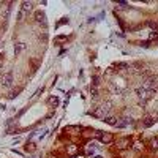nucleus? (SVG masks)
<instances>
[{"mask_svg": "<svg viewBox=\"0 0 158 158\" xmlns=\"http://www.w3.org/2000/svg\"><path fill=\"white\" fill-rule=\"evenodd\" d=\"M11 82H13V78H11V74H10V73H7V74H5L3 78H2V84H3V85H7V87H10Z\"/></svg>", "mask_w": 158, "mask_h": 158, "instance_id": "6", "label": "nucleus"}, {"mask_svg": "<svg viewBox=\"0 0 158 158\" xmlns=\"http://www.w3.org/2000/svg\"><path fill=\"white\" fill-rule=\"evenodd\" d=\"M128 145H130V139H128V138H122V139H119V141H117V147L122 149V150L127 149Z\"/></svg>", "mask_w": 158, "mask_h": 158, "instance_id": "2", "label": "nucleus"}, {"mask_svg": "<svg viewBox=\"0 0 158 158\" xmlns=\"http://www.w3.org/2000/svg\"><path fill=\"white\" fill-rule=\"evenodd\" d=\"M100 141L104 142V144H109V142H112V141H114V138H112V134H111V133H101Z\"/></svg>", "mask_w": 158, "mask_h": 158, "instance_id": "1", "label": "nucleus"}, {"mask_svg": "<svg viewBox=\"0 0 158 158\" xmlns=\"http://www.w3.org/2000/svg\"><path fill=\"white\" fill-rule=\"evenodd\" d=\"M17 17H19V21H24V17H25V13H24V11H19V16H17Z\"/></svg>", "mask_w": 158, "mask_h": 158, "instance_id": "16", "label": "nucleus"}, {"mask_svg": "<svg viewBox=\"0 0 158 158\" xmlns=\"http://www.w3.org/2000/svg\"><path fill=\"white\" fill-rule=\"evenodd\" d=\"M153 123H155V119H153V117H145V119H144V125H145V127H152Z\"/></svg>", "mask_w": 158, "mask_h": 158, "instance_id": "8", "label": "nucleus"}, {"mask_svg": "<svg viewBox=\"0 0 158 158\" xmlns=\"http://www.w3.org/2000/svg\"><path fill=\"white\" fill-rule=\"evenodd\" d=\"M24 49H25V43H22V41L16 43V44H14V55L17 57V55H19V54H21V52L24 51Z\"/></svg>", "mask_w": 158, "mask_h": 158, "instance_id": "3", "label": "nucleus"}, {"mask_svg": "<svg viewBox=\"0 0 158 158\" xmlns=\"http://www.w3.org/2000/svg\"><path fill=\"white\" fill-rule=\"evenodd\" d=\"M115 68L119 70V71H123L125 68H130V65H128V63H117V65H115Z\"/></svg>", "mask_w": 158, "mask_h": 158, "instance_id": "10", "label": "nucleus"}, {"mask_svg": "<svg viewBox=\"0 0 158 158\" xmlns=\"http://www.w3.org/2000/svg\"><path fill=\"white\" fill-rule=\"evenodd\" d=\"M35 21L40 22V24H46V16H44L43 11H37L35 13Z\"/></svg>", "mask_w": 158, "mask_h": 158, "instance_id": "4", "label": "nucleus"}, {"mask_svg": "<svg viewBox=\"0 0 158 158\" xmlns=\"http://www.w3.org/2000/svg\"><path fill=\"white\" fill-rule=\"evenodd\" d=\"M152 145H153V149H158V138L152 139Z\"/></svg>", "mask_w": 158, "mask_h": 158, "instance_id": "14", "label": "nucleus"}, {"mask_svg": "<svg viewBox=\"0 0 158 158\" xmlns=\"http://www.w3.org/2000/svg\"><path fill=\"white\" fill-rule=\"evenodd\" d=\"M104 120H106V123H109V125H115V122H117L115 117H104Z\"/></svg>", "mask_w": 158, "mask_h": 158, "instance_id": "11", "label": "nucleus"}, {"mask_svg": "<svg viewBox=\"0 0 158 158\" xmlns=\"http://www.w3.org/2000/svg\"><path fill=\"white\" fill-rule=\"evenodd\" d=\"M136 93H138V97H139V98H142V100H149V98H150V97H149V92L145 90L144 87L138 89V90H136Z\"/></svg>", "mask_w": 158, "mask_h": 158, "instance_id": "5", "label": "nucleus"}, {"mask_svg": "<svg viewBox=\"0 0 158 158\" xmlns=\"http://www.w3.org/2000/svg\"><path fill=\"white\" fill-rule=\"evenodd\" d=\"M123 120H125V122H123L125 125H128V123H131V122H133V119H131V117H125Z\"/></svg>", "mask_w": 158, "mask_h": 158, "instance_id": "17", "label": "nucleus"}, {"mask_svg": "<svg viewBox=\"0 0 158 158\" xmlns=\"http://www.w3.org/2000/svg\"><path fill=\"white\" fill-rule=\"evenodd\" d=\"M93 152H95V147H93V144L87 145V149H85V153H87V155H92Z\"/></svg>", "mask_w": 158, "mask_h": 158, "instance_id": "12", "label": "nucleus"}, {"mask_svg": "<svg viewBox=\"0 0 158 158\" xmlns=\"http://www.w3.org/2000/svg\"><path fill=\"white\" fill-rule=\"evenodd\" d=\"M133 147H134V149H136V150H139V149H141V147H142V145H141V142H134V145H133Z\"/></svg>", "mask_w": 158, "mask_h": 158, "instance_id": "19", "label": "nucleus"}, {"mask_svg": "<svg viewBox=\"0 0 158 158\" xmlns=\"http://www.w3.org/2000/svg\"><path fill=\"white\" fill-rule=\"evenodd\" d=\"M155 153H156V155H158V149H156V152H155Z\"/></svg>", "mask_w": 158, "mask_h": 158, "instance_id": "21", "label": "nucleus"}, {"mask_svg": "<svg viewBox=\"0 0 158 158\" xmlns=\"http://www.w3.org/2000/svg\"><path fill=\"white\" fill-rule=\"evenodd\" d=\"M92 84H93V87H97V84H98V76H93V78H92Z\"/></svg>", "mask_w": 158, "mask_h": 158, "instance_id": "15", "label": "nucleus"}, {"mask_svg": "<svg viewBox=\"0 0 158 158\" xmlns=\"http://www.w3.org/2000/svg\"><path fill=\"white\" fill-rule=\"evenodd\" d=\"M67 152H68V155H76L78 153V145H70L67 149Z\"/></svg>", "mask_w": 158, "mask_h": 158, "instance_id": "9", "label": "nucleus"}, {"mask_svg": "<svg viewBox=\"0 0 158 158\" xmlns=\"http://www.w3.org/2000/svg\"><path fill=\"white\" fill-rule=\"evenodd\" d=\"M93 158H101V156H98V155H97V156H93Z\"/></svg>", "mask_w": 158, "mask_h": 158, "instance_id": "20", "label": "nucleus"}, {"mask_svg": "<svg viewBox=\"0 0 158 158\" xmlns=\"http://www.w3.org/2000/svg\"><path fill=\"white\" fill-rule=\"evenodd\" d=\"M32 7H33V5H32L30 2L22 3V11H24V13H28V11H32Z\"/></svg>", "mask_w": 158, "mask_h": 158, "instance_id": "7", "label": "nucleus"}, {"mask_svg": "<svg viewBox=\"0 0 158 158\" xmlns=\"http://www.w3.org/2000/svg\"><path fill=\"white\" fill-rule=\"evenodd\" d=\"M49 103H51V104H57L58 101H57V98H54V97H51V98H49Z\"/></svg>", "mask_w": 158, "mask_h": 158, "instance_id": "18", "label": "nucleus"}, {"mask_svg": "<svg viewBox=\"0 0 158 158\" xmlns=\"http://www.w3.org/2000/svg\"><path fill=\"white\" fill-rule=\"evenodd\" d=\"M90 95L93 98H97L98 97V90H97V87H90Z\"/></svg>", "mask_w": 158, "mask_h": 158, "instance_id": "13", "label": "nucleus"}]
</instances>
